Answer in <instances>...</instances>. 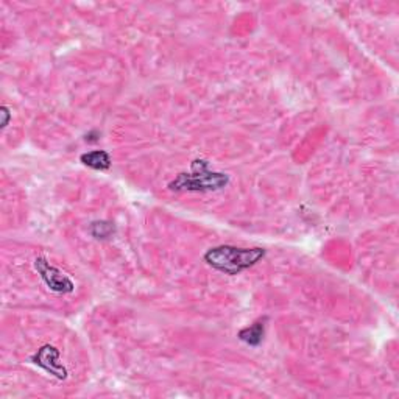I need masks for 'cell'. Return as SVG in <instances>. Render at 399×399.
Segmentation results:
<instances>
[{"label": "cell", "instance_id": "6da1fadb", "mask_svg": "<svg viewBox=\"0 0 399 399\" xmlns=\"http://www.w3.org/2000/svg\"><path fill=\"white\" fill-rule=\"evenodd\" d=\"M263 256H266L263 248H237L222 245L210 248L205 254V261L218 272L234 276L256 266Z\"/></svg>", "mask_w": 399, "mask_h": 399}, {"label": "cell", "instance_id": "7a4b0ae2", "mask_svg": "<svg viewBox=\"0 0 399 399\" xmlns=\"http://www.w3.org/2000/svg\"><path fill=\"white\" fill-rule=\"evenodd\" d=\"M230 178L225 173H217L209 170L208 161L197 160L192 162L189 173H179L170 183V189L175 192H209L220 191L228 184Z\"/></svg>", "mask_w": 399, "mask_h": 399}, {"label": "cell", "instance_id": "3957f363", "mask_svg": "<svg viewBox=\"0 0 399 399\" xmlns=\"http://www.w3.org/2000/svg\"><path fill=\"white\" fill-rule=\"evenodd\" d=\"M35 268L37 273L41 275L42 281L47 284V287L52 292L56 293H71L75 289V284L67 275H64L61 270L50 266V263L44 258H36Z\"/></svg>", "mask_w": 399, "mask_h": 399}, {"label": "cell", "instance_id": "277c9868", "mask_svg": "<svg viewBox=\"0 0 399 399\" xmlns=\"http://www.w3.org/2000/svg\"><path fill=\"white\" fill-rule=\"evenodd\" d=\"M58 357H59V352L54 348V346L47 345V346H42V348L32 357V360L35 364L42 367L44 370H47L49 373L55 374L56 378L63 379L66 378L67 373L63 368V365L58 364Z\"/></svg>", "mask_w": 399, "mask_h": 399}, {"label": "cell", "instance_id": "5b68a950", "mask_svg": "<svg viewBox=\"0 0 399 399\" xmlns=\"http://www.w3.org/2000/svg\"><path fill=\"white\" fill-rule=\"evenodd\" d=\"M263 333H266V321H256L254 325L244 328L239 333V338L242 342H245L246 345H251V346H258L261 345L262 338H263Z\"/></svg>", "mask_w": 399, "mask_h": 399}, {"label": "cell", "instance_id": "8992f818", "mask_svg": "<svg viewBox=\"0 0 399 399\" xmlns=\"http://www.w3.org/2000/svg\"><path fill=\"white\" fill-rule=\"evenodd\" d=\"M81 162L95 170H107L111 165V157L103 150H94V152L81 155Z\"/></svg>", "mask_w": 399, "mask_h": 399}, {"label": "cell", "instance_id": "52a82bcc", "mask_svg": "<svg viewBox=\"0 0 399 399\" xmlns=\"http://www.w3.org/2000/svg\"><path fill=\"white\" fill-rule=\"evenodd\" d=\"M93 236L97 239H107L112 232H114V227L109 222H95L91 227Z\"/></svg>", "mask_w": 399, "mask_h": 399}]
</instances>
